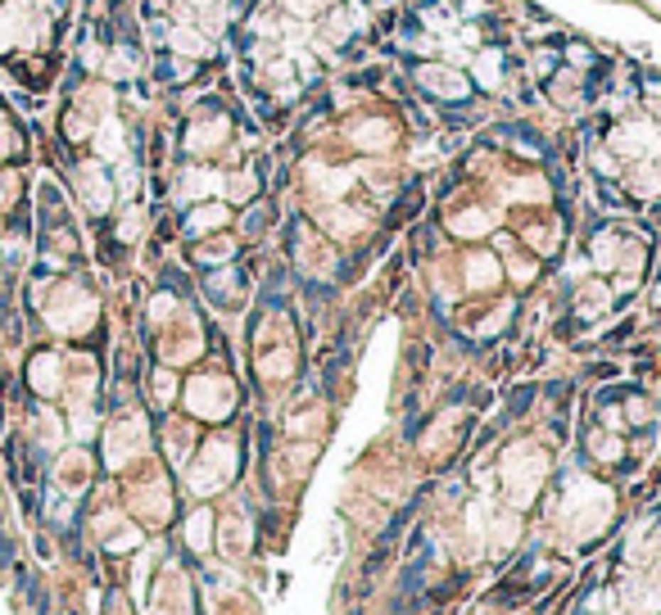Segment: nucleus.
Instances as JSON below:
<instances>
[{"label":"nucleus","instance_id":"obj_1","mask_svg":"<svg viewBox=\"0 0 661 615\" xmlns=\"http://www.w3.org/2000/svg\"><path fill=\"white\" fill-rule=\"evenodd\" d=\"M625 597H630L634 611H657V606H661V593H657L652 584H643V579L634 584V588H625Z\"/></svg>","mask_w":661,"mask_h":615}]
</instances>
